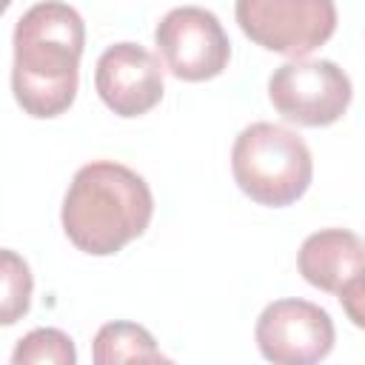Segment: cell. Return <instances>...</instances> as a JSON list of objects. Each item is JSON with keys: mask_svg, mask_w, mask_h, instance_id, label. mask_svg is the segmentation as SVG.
Here are the masks:
<instances>
[{"mask_svg": "<svg viewBox=\"0 0 365 365\" xmlns=\"http://www.w3.org/2000/svg\"><path fill=\"white\" fill-rule=\"evenodd\" d=\"M11 91L34 120H51L71 108L80 83L86 23L60 0L34 3L14 26Z\"/></svg>", "mask_w": 365, "mask_h": 365, "instance_id": "obj_1", "label": "cell"}, {"mask_svg": "<svg viewBox=\"0 0 365 365\" xmlns=\"http://www.w3.org/2000/svg\"><path fill=\"white\" fill-rule=\"evenodd\" d=\"M151 214L154 197L137 171L114 160H94L71 177L60 222L77 251L111 257L145 234Z\"/></svg>", "mask_w": 365, "mask_h": 365, "instance_id": "obj_2", "label": "cell"}, {"mask_svg": "<svg viewBox=\"0 0 365 365\" xmlns=\"http://www.w3.org/2000/svg\"><path fill=\"white\" fill-rule=\"evenodd\" d=\"M231 174L254 202L285 208L308 191L314 160L297 131L279 123H251L234 140Z\"/></svg>", "mask_w": 365, "mask_h": 365, "instance_id": "obj_3", "label": "cell"}, {"mask_svg": "<svg viewBox=\"0 0 365 365\" xmlns=\"http://www.w3.org/2000/svg\"><path fill=\"white\" fill-rule=\"evenodd\" d=\"M234 17L251 43L291 60L308 57L336 31L334 0H237Z\"/></svg>", "mask_w": 365, "mask_h": 365, "instance_id": "obj_4", "label": "cell"}, {"mask_svg": "<svg viewBox=\"0 0 365 365\" xmlns=\"http://www.w3.org/2000/svg\"><path fill=\"white\" fill-rule=\"evenodd\" d=\"M354 97L351 77L334 60L297 57L274 68L268 80V100L288 123L322 128L336 123Z\"/></svg>", "mask_w": 365, "mask_h": 365, "instance_id": "obj_5", "label": "cell"}, {"mask_svg": "<svg viewBox=\"0 0 365 365\" xmlns=\"http://www.w3.org/2000/svg\"><path fill=\"white\" fill-rule=\"evenodd\" d=\"M165 68L185 83H202L225 71L231 43L220 17L202 6H177L154 29Z\"/></svg>", "mask_w": 365, "mask_h": 365, "instance_id": "obj_6", "label": "cell"}, {"mask_svg": "<svg viewBox=\"0 0 365 365\" xmlns=\"http://www.w3.org/2000/svg\"><path fill=\"white\" fill-rule=\"evenodd\" d=\"M259 354L277 365H308L331 354L336 331L331 314L308 299H274L257 317Z\"/></svg>", "mask_w": 365, "mask_h": 365, "instance_id": "obj_7", "label": "cell"}, {"mask_svg": "<svg viewBox=\"0 0 365 365\" xmlns=\"http://www.w3.org/2000/svg\"><path fill=\"white\" fill-rule=\"evenodd\" d=\"M94 88L117 117H143L163 100V66L137 43H114L97 60Z\"/></svg>", "mask_w": 365, "mask_h": 365, "instance_id": "obj_8", "label": "cell"}, {"mask_svg": "<svg viewBox=\"0 0 365 365\" xmlns=\"http://www.w3.org/2000/svg\"><path fill=\"white\" fill-rule=\"evenodd\" d=\"M297 268L308 285L339 294V288L365 268V242L348 228L314 231L299 245Z\"/></svg>", "mask_w": 365, "mask_h": 365, "instance_id": "obj_9", "label": "cell"}, {"mask_svg": "<svg viewBox=\"0 0 365 365\" xmlns=\"http://www.w3.org/2000/svg\"><path fill=\"white\" fill-rule=\"evenodd\" d=\"M91 359L97 365H117V362H168V356L157 348V339L148 328L125 319L106 322L91 345Z\"/></svg>", "mask_w": 365, "mask_h": 365, "instance_id": "obj_10", "label": "cell"}, {"mask_svg": "<svg viewBox=\"0 0 365 365\" xmlns=\"http://www.w3.org/2000/svg\"><path fill=\"white\" fill-rule=\"evenodd\" d=\"M74 362H77L74 342L60 328L29 331L11 354V365H74Z\"/></svg>", "mask_w": 365, "mask_h": 365, "instance_id": "obj_11", "label": "cell"}, {"mask_svg": "<svg viewBox=\"0 0 365 365\" xmlns=\"http://www.w3.org/2000/svg\"><path fill=\"white\" fill-rule=\"evenodd\" d=\"M0 277H3L0 322L3 325H14L20 317L29 314L34 279H31V271H29L26 259L20 254H14L11 248H3V254H0Z\"/></svg>", "mask_w": 365, "mask_h": 365, "instance_id": "obj_12", "label": "cell"}, {"mask_svg": "<svg viewBox=\"0 0 365 365\" xmlns=\"http://www.w3.org/2000/svg\"><path fill=\"white\" fill-rule=\"evenodd\" d=\"M339 302H342V311L345 317L365 331V268L356 271L342 288H339Z\"/></svg>", "mask_w": 365, "mask_h": 365, "instance_id": "obj_13", "label": "cell"}]
</instances>
